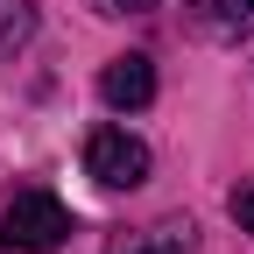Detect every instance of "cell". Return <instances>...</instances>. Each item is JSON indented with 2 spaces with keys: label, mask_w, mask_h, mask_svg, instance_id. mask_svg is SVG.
I'll list each match as a JSON object with an SVG mask.
<instances>
[{
  "label": "cell",
  "mask_w": 254,
  "mask_h": 254,
  "mask_svg": "<svg viewBox=\"0 0 254 254\" xmlns=\"http://www.w3.org/2000/svg\"><path fill=\"white\" fill-rule=\"evenodd\" d=\"M64 240H71V212L50 190H21L0 212V247H14V254H57Z\"/></svg>",
  "instance_id": "1"
},
{
  "label": "cell",
  "mask_w": 254,
  "mask_h": 254,
  "mask_svg": "<svg viewBox=\"0 0 254 254\" xmlns=\"http://www.w3.org/2000/svg\"><path fill=\"white\" fill-rule=\"evenodd\" d=\"M85 170L106 190H134V184H148V148L127 134V127H99V134L85 141Z\"/></svg>",
  "instance_id": "2"
},
{
  "label": "cell",
  "mask_w": 254,
  "mask_h": 254,
  "mask_svg": "<svg viewBox=\"0 0 254 254\" xmlns=\"http://www.w3.org/2000/svg\"><path fill=\"white\" fill-rule=\"evenodd\" d=\"M99 99H106L113 113H141V106L155 99V64H148L141 50H127V57H113L106 71H99Z\"/></svg>",
  "instance_id": "3"
},
{
  "label": "cell",
  "mask_w": 254,
  "mask_h": 254,
  "mask_svg": "<svg viewBox=\"0 0 254 254\" xmlns=\"http://www.w3.org/2000/svg\"><path fill=\"white\" fill-rule=\"evenodd\" d=\"M120 254H190V219H155V226L134 233Z\"/></svg>",
  "instance_id": "4"
},
{
  "label": "cell",
  "mask_w": 254,
  "mask_h": 254,
  "mask_svg": "<svg viewBox=\"0 0 254 254\" xmlns=\"http://www.w3.org/2000/svg\"><path fill=\"white\" fill-rule=\"evenodd\" d=\"M28 36H36V7L28 0H0V57H14Z\"/></svg>",
  "instance_id": "5"
},
{
  "label": "cell",
  "mask_w": 254,
  "mask_h": 254,
  "mask_svg": "<svg viewBox=\"0 0 254 254\" xmlns=\"http://www.w3.org/2000/svg\"><path fill=\"white\" fill-rule=\"evenodd\" d=\"M219 36H254V0H198Z\"/></svg>",
  "instance_id": "6"
},
{
  "label": "cell",
  "mask_w": 254,
  "mask_h": 254,
  "mask_svg": "<svg viewBox=\"0 0 254 254\" xmlns=\"http://www.w3.org/2000/svg\"><path fill=\"white\" fill-rule=\"evenodd\" d=\"M226 212H233V226H240V233H254V184H240V190H233Z\"/></svg>",
  "instance_id": "7"
},
{
  "label": "cell",
  "mask_w": 254,
  "mask_h": 254,
  "mask_svg": "<svg viewBox=\"0 0 254 254\" xmlns=\"http://www.w3.org/2000/svg\"><path fill=\"white\" fill-rule=\"evenodd\" d=\"M99 14H148V7H163V0H92Z\"/></svg>",
  "instance_id": "8"
}]
</instances>
